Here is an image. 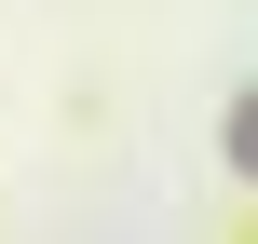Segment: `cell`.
<instances>
[{"mask_svg":"<svg viewBox=\"0 0 258 244\" xmlns=\"http://www.w3.org/2000/svg\"><path fill=\"white\" fill-rule=\"evenodd\" d=\"M231 149H245V163H258V95H245V122H231Z\"/></svg>","mask_w":258,"mask_h":244,"instance_id":"obj_1","label":"cell"}]
</instances>
